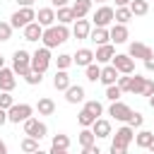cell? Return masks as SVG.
<instances>
[{"instance_id":"obj_1","label":"cell","mask_w":154,"mask_h":154,"mask_svg":"<svg viewBox=\"0 0 154 154\" xmlns=\"http://www.w3.org/2000/svg\"><path fill=\"white\" fill-rule=\"evenodd\" d=\"M67 38H70V29H67V24H53V26H46L43 34H41V41H43L46 48H55V46L65 43Z\"/></svg>"},{"instance_id":"obj_2","label":"cell","mask_w":154,"mask_h":154,"mask_svg":"<svg viewBox=\"0 0 154 154\" xmlns=\"http://www.w3.org/2000/svg\"><path fill=\"white\" fill-rule=\"evenodd\" d=\"M12 70H14V75L24 77L31 70V53H26L24 48H17L14 55H12Z\"/></svg>"},{"instance_id":"obj_3","label":"cell","mask_w":154,"mask_h":154,"mask_svg":"<svg viewBox=\"0 0 154 154\" xmlns=\"http://www.w3.org/2000/svg\"><path fill=\"white\" fill-rule=\"evenodd\" d=\"M31 113H34V106H29V103H12L7 108V120L10 123H24L26 118H31Z\"/></svg>"},{"instance_id":"obj_4","label":"cell","mask_w":154,"mask_h":154,"mask_svg":"<svg viewBox=\"0 0 154 154\" xmlns=\"http://www.w3.org/2000/svg\"><path fill=\"white\" fill-rule=\"evenodd\" d=\"M10 19H12V22H10L12 29H24L26 24H31V22L36 19V12H34V7H19Z\"/></svg>"},{"instance_id":"obj_5","label":"cell","mask_w":154,"mask_h":154,"mask_svg":"<svg viewBox=\"0 0 154 154\" xmlns=\"http://www.w3.org/2000/svg\"><path fill=\"white\" fill-rule=\"evenodd\" d=\"M48 65H51V48H38L36 53H31V70L34 72H46L48 70Z\"/></svg>"},{"instance_id":"obj_6","label":"cell","mask_w":154,"mask_h":154,"mask_svg":"<svg viewBox=\"0 0 154 154\" xmlns=\"http://www.w3.org/2000/svg\"><path fill=\"white\" fill-rule=\"evenodd\" d=\"M46 132H48V128H46V123H41L38 118H26V120H24V135H26V137L41 140V137H46Z\"/></svg>"},{"instance_id":"obj_7","label":"cell","mask_w":154,"mask_h":154,"mask_svg":"<svg viewBox=\"0 0 154 154\" xmlns=\"http://www.w3.org/2000/svg\"><path fill=\"white\" fill-rule=\"evenodd\" d=\"M111 65H113L120 75H132V72H135V60H132L128 53H116L113 60H111Z\"/></svg>"},{"instance_id":"obj_8","label":"cell","mask_w":154,"mask_h":154,"mask_svg":"<svg viewBox=\"0 0 154 154\" xmlns=\"http://www.w3.org/2000/svg\"><path fill=\"white\" fill-rule=\"evenodd\" d=\"M130 113H132V108L128 103H123V101H113L111 108H108V116H113L116 120H123V123L130 118Z\"/></svg>"},{"instance_id":"obj_9","label":"cell","mask_w":154,"mask_h":154,"mask_svg":"<svg viewBox=\"0 0 154 154\" xmlns=\"http://www.w3.org/2000/svg\"><path fill=\"white\" fill-rule=\"evenodd\" d=\"M111 22H113V7L101 5V7L94 12V24H96V26H108Z\"/></svg>"},{"instance_id":"obj_10","label":"cell","mask_w":154,"mask_h":154,"mask_svg":"<svg viewBox=\"0 0 154 154\" xmlns=\"http://www.w3.org/2000/svg\"><path fill=\"white\" fill-rule=\"evenodd\" d=\"M14 84H17L14 70H10V67H0V91H12Z\"/></svg>"},{"instance_id":"obj_11","label":"cell","mask_w":154,"mask_h":154,"mask_svg":"<svg viewBox=\"0 0 154 154\" xmlns=\"http://www.w3.org/2000/svg\"><path fill=\"white\" fill-rule=\"evenodd\" d=\"M154 51L147 46V43H140V41H135V43H130V51H128V55L135 60V58H140V60H147L149 55H152Z\"/></svg>"},{"instance_id":"obj_12","label":"cell","mask_w":154,"mask_h":154,"mask_svg":"<svg viewBox=\"0 0 154 154\" xmlns=\"http://www.w3.org/2000/svg\"><path fill=\"white\" fill-rule=\"evenodd\" d=\"M135 140V132H132V128L130 125H123V128H118L116 130V137H113V144H120V147H128L130 142Z\"/></svg>"},{"instance_id":"obj_13","label":"cell","mask_w":154,"mask_h":154,"mask_svg":"<svg viewBox=\"0 0 154 154\" xmlns=\"http://www.w3.org/2000/svg\"><path fill=\"white\" fill-rule=\"evenodd\" d=\"M36 22L46 29V26H53V22H55V10L53 7H41L38 12H36Z\"/></svg>"},{"instance_id":"obj_14","label":"cell","mask_w":154,"mask_h":154,"mask_svg":"<svg viewBox=\"0 0 154 154\" xmlns=\"http://www.w3.org/2000/svg\"><path fill=\"white\" fill-rule=\"evenodd\" d=\"M108 36H111L113 43H125L130 34H128V26H125V24H113V26L108 29Z\"/></svg>"},{"instance_id":"obj_15","label":"cell","mask_w":154,"mask_h":154,"mask_svg":"<svg viewBox=\"0 0 154 154\" xmlns=\"http://www.w3.org/2000/svg\"><path fill=\"white\" fill-rule=\"evenodd\" d=\"M113 55H116V48H113L111 43H103V46H99V48H96L94 60H96V63H111V60H113Z\"/></svg>"},{"instance_id":"obj_16","label":"cell","mask_w":154,"mask_h":154,"mask_svg":"<svg viewBox=\"0 0 154 154\" xmlns=\"http://www.w3.org/2000/svg\"><path fill=\"white\" fill-rule=\"evenodd\" d=\"M118 77H120V72H118L113 65H106V67H101V77H99V82L106 84V87H111V84L118 82Z\"/></svg>"},{"instance_id":"obj_17","label":"cell","mask_w":154,"mask_h":154,"mask_svg":"<svg viewBox=\"0 0 154 154\" xmlns=\"http://www.w3.org/2000/svg\"><path fill=\"white\" fill-rule=\"evenodd\" d=\"M89 31H91V26H89V19H75V26H72V36L75 38H89Z\"/></svg>"},{"instance_id":"obj_18","label":"cell","mask_w":154,"mask_h":154,"mask_svg":"<svg viewBox=\"0 0 154 154\" xmlns=\"http://www.w3.org/2000/svg\"><path fill=\"white\" fill-rule=\"evenodd\" d=\"M41 34H43V26L38 22H31L24 26V41H41Z\"/></svg>"},{"instance_id":"obj_19","label":"cell","mask_w":154,"mask_h":154,"mask_svg":"<svg viewBox=\"0 0 154 154\" xmlns=\"http://www.w3.org/2000/svg\"><path fill=\"white\" fill-rule=\"evenodd\" d=\"M72 63H77L79 67H87L89 63H94V51H89V48H79V51L72 55Z\"/></svg>"},{"instance_id":"obj_20","label":"cell","mask_w":154,"mask_h":154,"mask_svg":"<svg viewBox=\"0 0 154 154\" xmlns=\"http://www.w3.org/2000/svg\"><path fill=\"white\" fill-rule=\"evenodd\" d=\"M65 99H67V103H79V101H84V89L79 84H70L65 89Z\"/></svg>"},{"instance_id":"obj_21","label":"cell","mask_w":154,"mask_h":154,"mask_svg":"<svg viewBox=\"0 0 154 154\" xmlns=\"http://www.w3.org/2000/svg\"><path fill=\"white\" fill-rule=\"evenodd\" d=\"M91 132L101 140V137H108L111 135V123L106 120V118H96L94 120V125H91Z\"/></svg>"},{"instance_id":"obj_22","label":"cell","mask_w":154,"mask_h":154,"mask_svg":"<svg viewBox=\"0 0 154 154\" xmlns=\"http://www.w3.org/2000/svg\"><path fill=\"white\" fill-rule=\"evenodd\" d=\"M89 38H91L96 46H103V43H108V41H111V36H108V29H106V26H96L94 31H89Z\"/></svg>"},{"instance_id":"obj_23","label":"cell","mask_w":154,"mask_h":154,"mask_svg":"<svg viewBox=\"0 0 154 154\" xmlns=\"http://www.w3.org/2000/svg\"><path fill=\"white\" fill-rule=\"evenodd\" d=\"M91 10V0H75L72 2V12H75V19H82L87 17Z\"/></svg>"},{"instance_id":"obj_24","label":"cell","mask_w":154,"mask_h":154,"mask_svg":"<svg viewBox=\"0 0 154 154\" xmlns=\"http://www.w3.org/2000/svg\"><path fill=\"white\" fill-rule=\"evenodd\" d=\"M36 111H38V116H53V113H55V103H53V99H48V96L38 99Z\"/></svg>"},{"instance_id":"obj_25","label":"cell","mask_w":154,"mask_h":154,"mask_svg":"<svg viewBox=\"0 0 154 154\" xmlns=\"http://www.w3.org/2000/svg\"><path fill=\"white\" fill-rule=\"evenodd\" d=\"M130 12H132V17H144L147 12H149V2L147 0H130Z\"/></svg>"},{"instance_id":"obj_26","label":"cell","mask_w":154,"mask_h":154,"mask_svg":"<svg viewBox=\"0 0 154 154\" xmlns=\"http://www.w3.org/2000/svg\"><path fill=\"white\" fill-rule=\"evenodd\" d=\"M53 87H55L58 91H65V89L70 87V75H67L65 70H58L55 77H53Z\"/></svg>"},{"instance_id":"obj_27","label":"cell","mask_w":154,"mask_h":154,"mask_svg":"<svg viewBox=\"0 0 154 154\" xmlns=\"http://www.w3.org/2000/svg\"><path fill=\"white\" fill-rule=\"evenodd\" d=\"M55 19H58V24H70V22H75V12H72V7H58V12H55Z\"/></svg>"},{"instance_id":"obj_28","label":"cell","mask_w":154,"mask_h":154,"mask_svg":"<svg viewBox=\"0 0 154 154\" xmlns=\"http://www.w3.org/2000/svg\"><path fill=\"white\" fill-rule=\"evenodd\" d=\"M130 19H132L130 7H116V10H113V22H116V24H128Z\"/></svg>"},{"instance_id":"obj_29","label":"cell","mask_w":154,"mask_h":154,"mask_svg":"<svg viewBox=\"0 0 154 154\" xmlns=\"http://www.w3.org/2000/svg\"><path fill=\"white\" fill-rule=\"evenodd\" d=\"M144 82H147V77H140V75H135V77H130V84H128V91H130V94H142V89H144Z\"/></svg>"},{"instance_id":"obj_30","label":"cell","mask_w":154,"mask_h":154,"mask_svg":"<svg viewBox=\"0 0 154 154\" xmlns=\"http://www.w3.org/2000/svg\"><path fill=\"white\" fill-rule=\"evenodd\" d=\"M77 142H79V147H89V144H94V142H96V135L91 132V128H84V130L79 132Z\"/></svg>"},{"instance_id":"obj_31","label":"cell","mask_w":154,"mask_h":154,"mask_svg":"<svg viewBox=\"0 0 154 154\" xmlns=\"http://www.w3.org/2000/svg\"><path fill=\"white\" fill-rule=\"evenodd\" d=\"M152 137H154V132L142 130V132H137V135H135V144H137V147H142V149H147V144L152 142Z\"/></svg>"},{"instance_id":"obj_32","label":"cell","mask_w":154,"mask_h":154,"mask_svg":"<svg viewBox=\"0 0 154 154\" xmlns=\"http://www.w3.org/2000/svg\"><path fill=\"white\" fill-rule=\"evenodd\" d=\"M84 72H87V79H89V82H99V77H101V67H99L96 63H89V65L84 67Z\"/></svg>"},{"instance_id":"obj_33","label":"cell","mask_w":154,"mask_h":154,"mask_svg":"<svg viewBox=\"0 0 154 154\" xmlns=\"http://www.w3.org/2000/svg\"><path fill=\"white\" fill-rule=\"evenodd\" d=\"M77 120H79V125H82V128H91L96 118H94V116H91L87 108H82V111H79V116H77Z\"/></svg>"},{"instance_id":"obj_34","label":"cell","mask_w":154,"mask_h":154,"mask_svg":"<svg viewBox=\"0 0 154 154\" xmlns=\"http://www.w3.org/2000/svg\"><path fill=\"white\" fill-rule=\"evenodd\" d=\"M53 147H55V149H67V147H70V137L63 135V132L53 135Z\"/></svg>"},{"instance_id":"obj_35","label":"cell","mask_w":154,"mask_h":154,"mask_svg":"<svg viewBox=\"0 0 154 154\" xmlns=\"http://www.w3.org/2000/svg\"><path fill=\"white\" fill-rule=\"evenodd\" d=\"M125 123H128L132 130H135V128H142V123H144V116H142V113H137V111H132V113H130V118H128Z\"/></svg>"},{"instance_id":"obj_36","label":"cell","mask_w":154,"mask_h":154,"mask_svg":"<svg viewBox=\"0 0 154 154\" xmlns=\"http://www.w3.org/2000/svg\"><path fill=\"white\" fill-rule=\"evenodd\" d=\"M36 149H38V140H34V137H24V140H22V152L31 154V152H36Z\"/></svg>"},{"instance_id":"obj_37","label":"cell","mask_w":154,"mask_h":154,"mask_svg":"<svg viewBox=\"0 0 154 154\" xmlns=\"http://www.w3.org/2000/svg\"><path fill=\"white\" fill-rule=\"evenodd\" d=\"M84 108H87V111H89L94 118H99V116L103 113V106H101L99 101H87V103H84Z\"/></svg>"},{"instance_id":"obj_38","label":"cell","mask_w":154,"mask_h":154,"mask_svg":"<svg viewBox=\"0 0 154 154\" xmlns=\"http://www.w3.org/2000/svg\"><path fill=\"white\" fill-rule=\"evenodd\" d=\"M55 63H58V70H67V67L72 65V55H67V53H60V55L55 58Z\"/></svg>"},{"instance_id":"obj_39","label":"cell","mask_w":154,"mask_h":154,"mask_svg":"<svg viewBox=\"0 0 154 154\" xmlns=\"http://www.w3.org/2000/svg\"><path fill=\"white\" fill-rule=\"evenodd\" d=\"M120 94H123V91H120V87H118V84L106 87V99H108V101H118V99H120Z\"/></svg>"},{"instance_id":"obj_40","label":"cell","mask_w":154,"mask_h":154,"mask_svg":"<svg viewBox=\"0 0 154 154\" xmlns=\"http://www.w3.org/2000/svg\"><path fill=\"white\" fill-rule=\"evenodd\" d=\"M10 38H12V24L0 22V41H10Z\"/></svg>"},{"instance_id":"obj_41","label":"cell","mask_w":154,"mask_h":154,"mask_svg":"<svg viewBox=\"0 0 154 154\" xmlns=\"http://www.w3.org/2000/svg\"><path fill=\"white\" fill-rule=\"evenodd\" d=\"M12 103H14L12 94H10V91H0V108H5V111H7Z\"/></svg>"},{"instance_id":"obj_42","label":"cell","mask_w":154,"mask_h":154,"mask_svg":"<svg viewBox=\"0 0 154 154\" xmlns=\"http://www.w3.org/2000/svg\"><path fill=\"white\" fill-rule=\"evenodd\" d=\"M24 79H26V84H41V72H34V70H29L26 75H24Z\"/></svg>"},{"instance_id":"obj_43","label":"cell","mask_w":154,"mask_h":154,"mask_svg":"<svg viewBox=\"0 0 154 154\" xmlns=\"http://www.w3.org/2000/svg\"><path fill=\"white\" fill-rule=\"evenodd\" d=\"M128 84H130V75L118 77V87H120V91H128Z\"/></svg>"},{"instance_id":"obj_44","label":"cell","mask_w":154,"mask_h":154,"mask_svg":"<svg viewBox=\"0 0 154 154\" xmlns=\"http://www.w3.org/2000/svg\"><path fill=\"white\" fill-rule=\"evenodd\" d=\"M152 94H154V82L147 79L144 82V89H142V96H152Z\"/></svg>"},{"instance_id":"obj_45","label":"cell","mask_w":154,"mask_h":154,"mask_svg":"<svg viewBox=\"0 0 154 154\" xmlns=\"http://www.w3.org/2000/svg\"><path fill=\"white\" fill-rule=\"evenodd\" d=\"M82 154H101V149H99L96 142H94V144H89V147H82Z\"/></svg>"},{"instance_id":"obj_46","label":"cell","mask_w":154,"mask_h":154,"mask_svg":"<svg viewBox=\"0 0 154 154\" xmlns=\"http://www.w3.org/2000/svg\"><path fill=\"white\" fill-rule=\"evenodd\" d=\"M111 154H128V147H120V144L111 142Z\"/></svg>"},{"instance_id":"obj_47","label":"cell","mask_w":154,"mask_h":154,"mask_svg":"<svg viewBox=\"0 0 154 154\" xmlns=\"http://www.w3.org/2000/svg\"><path fill=\"white\" fill-rule=\"evenodd\" d=\"M144 67H147L149 72H154V53H152V55H149V58L144 60Z\"/></svg>"},{"instance_id":"obj_48","label":"cell","mask_w":154,"mask_h":154,"mask_svg":"<svg viewBox=\"0 0 154 154\" xmlns=\"http://www.w3.org/2000/svg\"><path fill=\"white\" fill-rule=\"evenodd\" d=\"M5 123H7V111H5V108H0V128H2Z\"/></svg>"},{"instance_id":"obj_49","label":"cell","mask_w":154,"mask_h":154,"mask_svg":"<svg viewBox=\"0 0 154 154\" xmlns=\"http://www.w3.org/2000/svg\"><path fill=\"white\" fill-rule=\"evenodd\" d=\"M51 5H53V7H65L67 0H51Z\"/></svg>"},{"instance_id":"obj_50","label":"cell","mask_w":154,"mask_h":154,"mask_svg":"<svg viewBox=\"0 0 154 154\" xmlns=\"http://www.w3.org/2000/svg\"><path fill=\"white\" fill-rule=\"evenodd\" d=\"M130 0H116V7H128Z\"/></svg>"},{"instance_id":"obj_51","label":"cell","mask_w":154,"mask_h":154,"mask_svg":"<svg viewBox=\"0 0 154 154\" xmlns=\"http://www.w3.org/2000/svg\"><path fill=\"white\" fill-rule=\"evenodd\" d=\"M17 2H19L22 7H31V5H34V0H17Z\"/></svg>"},{"instance_id":"obj_52","label":"cell","mask_w":154,"mask_h":154,"mask_svg":"<svg viewBox=\"0 0 154 154\" xmlns=\"http://www.w3.org/2000/svg\"><path fill=\"white\" fill-rule=\"evenodd\" d=\"M48 154H67V149H55V147H51Z\"/></svg>"},{"instance_id":"obj_53","label":"cell","mask_w":154,"mask_h":154,"mask_svg":"<svg viewBox=\"0 0 154 154\" xmlns=\"http://www.w3.org/2000/svg\"><path fill=\"white\" fill-rule=\"evenodd\" d=\"M0 154H7V144H5L2 140H0Z\"/></svg>"},{"instance_id":"obj_54","label":"cell","mask_w":154,"mask_h":154,"mask_svg":"<svg viewBox=\"0 0 154 154\" xmlns=\"http://www.w3.org/2000/svg\"><path fill=\"white\" fill-rule=\"evenodd\" d=\"M147 149H149V152H152V154H154V137H152V142H149V144H147Z\"/></svg>"},{"instance_id":"obj_55","label":"cell","mask_w":154,"mask_h":154,"mask_svg":"<svg viewBox=\"0 0 154 154\" xmlns=\"http://www.w3.org/2000/svg\"><path fill=\"white\" fill-rule=\"evenodd\" d=\"M31 154H48V152H43V149H36V152H31Z\"/></svg>"},{"instance_id":"obj_56","label":"cell","mask_w":154,"mask_h":154,"mask_svg":"<svg viewBox=\"0 0 154 154\" xmlns=\"http://www.w3.org/2000/svg\"><path fill=\"white\" fill-rule=\"evenodd\" d=\"M149 106H152V108H154V94H152V96H149Z\"/></svg>"},{"instance_id":"obj_57","label":"cell","mask_w":154,"mask_h":154,"mask_svg":"<svg viewBox=\"0 0 154 154\" xmlns=\"http://www.w3.org/2000/svg\"><path fill=\"white\" fill-rule=\"evenodd\" d=\"M0 67H5V58L2 55H0Z\"/></svg>"},{"instance_id":"obj_58","label":"cell","mask_w":154,"mask_h":154,"mask_svg":"<svg viewBox=\"0 0 154 154\" xmlns=\"http://www.w3.org/2000/svg\"><path fill=\"white\" fill-rule=\"evenodd\" d=\"M91 2H99V5H103V2H106V0H91Z\"/></svg>"},{"instance_id":"obj_59","label":"cell","mask_w":154,"mask_h":154,"mask_svg":"<svg viewBox=\"0 0 154 154\" xmlns=\"http://www.w3.org/2000/svg\"><path fill=\"white\" fill-rule=\"evenodd\" d=\"M147 2H149V0H147Z\"/></svg>"}]
</instances>
